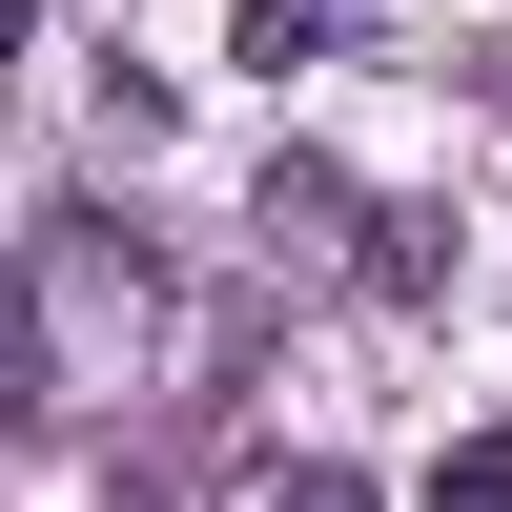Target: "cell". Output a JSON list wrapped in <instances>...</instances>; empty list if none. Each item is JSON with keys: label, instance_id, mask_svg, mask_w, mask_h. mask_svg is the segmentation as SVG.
I'll return each instance as SVG.
<instances>
[{"label": "cell", "instance_id": "1", "mask_svg": "<svg viewBox=\"0 0 512 512\" xmlns=\"http://www.w3.org/2000/svg\"><path fill=\"white\" fill-rule=\"evenodd\" d=\"M349 21H369V0H246V62H328Z\"/></svg>", "mask_w": 512, "mask_h": 512}, {"label": "cell", "instance_id": "2", "mask_svg": "<svg viewBox=\"0 0 512 512\" xmlns=\"http://www.w3.org/2000/svg\"><path fill=\"white\" fill-rule=\"evenodd\" d=\"M431 512H512V451H451V472H431Z\"/></svg>", "mask_w": 512, "mask_h": 512}, {"label": "cell", "instance_id": "3", "mask_svg": "<svg viewBox=\"0 0 512 512\" xmlns=\"http://www.w3.org/2000/svg\"><path fill=\"white\" fill-rule=\"evenodd\" d=\"M0 410H41V328H21V287H0Z\"/></svg>", "mask_w": 512, "mask_h": 512}, {"label": "cell", "instance_id": "4", "mask_svg": "<svg viewBox=\"0 0 512 512\" xmlns=\"http://www.w3.org/2000/svg\"><path fill=\"white\" fill-rule=\"evenodd\" d=\"M267 512H369V472H287V492H267Z\"/></svg>", "mask_w": 512, "mask_h": 512}, {"label": "cell", "instance_id": "5", "mask_svg": "<svg viewBox=\"0 0 512 512\" xmlns=\"http://www.w3.org/2000/svg\"><path fill=\"white\" fill-rule=\"evenodd\" d=\"M21 21H41V0H0V62H21Z\"/></svg>", "mask_w": 512, "mask_h": 512}]
</instances>
